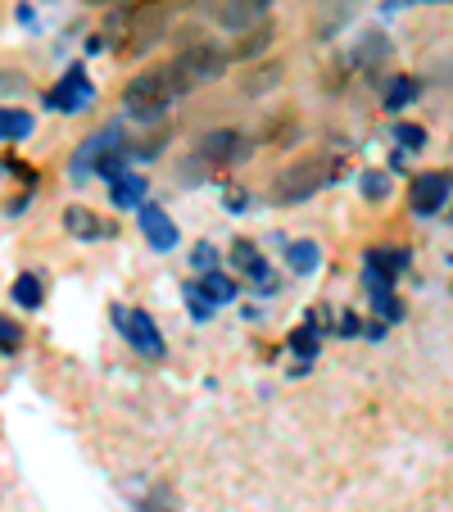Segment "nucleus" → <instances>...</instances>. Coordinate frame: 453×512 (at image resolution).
<instances>
[{"instance_id":"nucleus-1","label":"nucleus","mask_w":453,"mask_h":512,"mask_svg":"<svg viewBox=\"0 0 453 512\" xmlns=\"http://www.w3.org/2000/svg\"><path fill=\"white\" fill-rule=\"evenodd\" d=\"M177 96H182V91H177L173 73H168V64H164V68H150V73H136L123 91V105H127V114L141 118V123H159Z\"/></svg>"},{"instance_id":"nucleus-2","label":"nucleus","mask_w":453,"mask_h":512,"mask_svg":"<svg viewBox=\"0 0 453 512\" xmlns=\"http://www.w3.org/2000/svg\"><path fill=\"white\" fill-rule=\"evenodd\" d=\"M340 173V159L331 155H309V159H299V164H290L286 173L272 182V200L277 204H299V200H309V195H318L322 186H331Z\"/></svg>"},{"instance_id":"nucleus-3","label":"nucleus","mask_w":453,"mask_h":512,"mask_svg":"<svg viewBox=\"0 0 453 512\" xmlns=\"http://www.w3.org/2000/svg\"><path fill=\"white\" fill-rule=\"evenodd\" d=\"M168 73H173L177 91L186 96V91L204 87V82H218L227 73V55L218 46H186L177 59H168Z\"/></svg>"},{"instance_id":"nucleus-4","label":"nucleus","mask_w":453,"mask_h":512,"mask_svg":"<svg viewBox=\"0 0 453 512\" xmlns=\"http://www.w3.org/2000/svg\"><path fill=\"white\" fill-rule=\"evenodd\" d=\"M195 159H204L209 168H232L241 159H250V136L236 132V127H213V132L200 136Z\"/></svg>"},{"instance_id":"nucleus-5","label":"nucleus","mask_w":453,"mask_h":512,"mask_svg":"<svg viewBox=\"0 0 453 512\" xmlns=\"http://www.w3.org/2000/svg\"><path fill=\"white\" fill-rule=\"evenodd\" d=\"M168 14H173V0H145V5H136V10L127 14V32H132L127 50L141 55V50L155 46V41L164 37V28H168Z\"/></svg>"},{"instance_id":"nucleus-6","label":"nucleus","mask_w":453,"mask_h":512,"mask_svg":"<svg viewBox=\"0 0 453 512\" xmlns=\"http://www.w3.org/2000/svg\"><path fill=\"white\" fill-rule=\"evenodd\" d=\"M272 10V0H209V14L222 23L227 32H245L254 23H263Z\"/></svg>"},{"instance_id":"nucleus-7","label":"nucleus","mask_w":453,"mask_h":512,"mask_svg":"<svg viewBox=\"0 0 453 512\" xmlns=\"http://www.w3.org/2000/svg\"><path fill=\"white\" fill-rule=\"evenodd\" d=\"M46 100H50V109H59V114H82V109L96 100V91H91V82H87L82 68H68Z\"/></svg>"},{"instance_id":"nucleus-8","label":"nucleus","mask_w":453,"mask_h":512,"mask_svg":"<svg viewBox=\"0 0 453 512\" xmlns=\"http://www.w3.org/2000/svg\"><path fill=\"white\" fill-rule=\"evenodd\" d=\"M118 322H123V336L132 340L136 349H141V354H164V336H159L155 331V322H150V313H141V309H132L123 318V313H118Z\"/></svg>"},{"instance_id":"nucleus-9","label":"nucleus","mask_w":453,"mask_h":512,"mask_svg":"<svg viewBox=\"0 0 453 512\" xmlns=\"http://www.w3.org/2000/svg\"><path fill=\"white\" fill-rule=\"evenodd\" d=\"M449 177L444 173H422L413 182V209L417 213H440L444 209V200H449Z\"/></svg>"},{"instance_id":"nucleus-10","label":"nucleus","mask_w":453,"mask_h":512,"mask_svg":"<svg viewBox=\"0 0 453 512\" xmlns=\"http://www.w3.org/2000/svg\"><path fill=\"white\" fill-rule=\"evenodd\" d=\"M141 232H145V241L155 245V250H173L177 245V227H173V218H168L164 209H155V204H141Z\"/></svg>"},{"instance_id":"nucleus-11","label":"nucleus","mask_w":453,"mask_h":512,"mask_svg":"<svg viewBox=\"0 0 453 512\" xmlns=\"http://www.w3.org/2000/svg\"><path fill=\"white\" fill-rule=\"evenodd\" d=\"M232 263H236L241 272H250L254 281H259V286H263L259 295H272V290H277V277L268 272V263L259 259V250H254L250 241H236V245H232Z\"/></svg>"},{"instance_id":"nucleus-12","label":"nucleus","mask_w":453,"mask_h":512,"mask_svg":"<svg viewBox=\"0 0 453 512\" xmlns=\"http://www.w3.org/2000/svg\"><path fill=\"white\" fill-rule=\"evenodd\" d=\"M114 145H123V132L118 127H105L100 136H91V141H82V150H78V159H73V173H87V168H96L100 164V155H109Z\"/></svg>"},{"instance_id":"nucleus-13","label":"nucleus","mask_w":453,"mask_h":512,"mask_svg":"<svg viewBox=\"0 0 453 512\" xmlns=\"http://www.w3.org/2000/svg\"><path fill=\"white\" fill-rule=\"evenodd\" d=\"M64 227H68V236H78V241H96V236H105V223H96V213L78 209V204L64 213Z\"/></svg>"},{"instance_id":"nucleus-14","label":"nucleus","mask_w":453,"mask_h":512,"mask_svg":"<svg viewBox=\"0 0 453 512\" xmlns=\"http://www.w3.org/2000/svg\"><path fill=\"white\" fill-rule=\"evenodd\" d=\"M145 191H150V182H145V177H132V173L114 177V204H118V209H141Z\"/></svg>"},{"instance_id":"nucleus-15","label":"nucleus","mask_w":453,"mask_h":512,"mask_svg":"<svg viewBox=\"0 0 453 512\" xmlns=\"http://www.w3.org/2000/svg\"><path fill=\"white\" fill-rule=\"evenodd\" d=\"M272 37H277V28H272V23H254V28H245V37L236 41L232 55H236V59L259 55V50H268V46H272Z\"/></svg>"},{"instance_id":"nucleus-16","label":"nucleus","mask_w":453,"mask_h":512,"mask_svg":"<svg viewBox=\"0 0 453 512\" xmlns=\"http://www.w3.org/2000/svg\"><path fill=\"white\" fill-rule=\"evenodd\" d=\"M32 132V118L23 109H0V141L10 136V141H23Z\"/></svg>"},{"instance_id":"nucleus-17","label":"nucleus","mask_w":453,"mask_h":512,"mask_svg":"<svg viewBox=\"0 0 453 512\" xmlns=\"http://www.w3.org/2000/svg\"><path fill=\"white\" fill-rule=\"evenodd\" d=\"M200 290H204V300H209V304H227V300H236V281H232V277H222V272H209Z\"/></svg>"},{"instance_id":"nucleus-18","label":"nucleus","mask_w":453,"mask_h":512,"mask_svg":"<svg viewBox=\"0 0 453 512\" xmlns=\"http://www.w3.org/2000/svg\"><path fill=\"white\" fill-rule=\"evenodd\" d=\"M367 263H372V268H381V277H395V272H404L408 268V254L404 250H372L367 254Z\"/></svg>"},{"instance_id":"nucleus-19","label":"nucleus","mask_w":453,"mask_h":512,"mask_svg":"<svg viewBox=\"0 0 453 512\" xmlns=\"http://www.w3.org/2000/svg\"><path fill=\"white\" fill-rule=\"evenodd\" d=\"M14 300H19L23 309H41V281L32 277V272H23V277L14 281Z\"/></svg>"},{"instance_id":"nucleus-20","label":"nucleus","mask_w":453,"mask_h":512,"mask_svg":"<svg viewBox=\"0 0 453 512\" xmlns=\"http://www.w3.org/2000/svg\"><path fill=\"white\" fill-rule=\"evenodd\" d=\"M290 268H295V272H313V268H318V245H313V241H295V245H290Z\"/></svg>"},{"instance_id":"nucleus-21","label":"nucleus","mask_w":453,"mask_h":512,"mask_svg":"<svg viewBox=\"0 0 453 512\" xmlns=\"http://www.w3.org/2000/svg\"><path fill=\"white\" fill-rule=\"evenodd\" d=\"M413 96H417V82H413V78H395V82H390L386 105H390V109H404Z\"/></svg>"},{"instance_id":"nucleus-22","label":"nucleus","mask_w":453,"mask_h":512,"mask_svg":"<svg viewBox=\"0 0 453 512\" xmlns=\"http://www.w3.org/2000/svg\"><path fill=\"white\" fill-rule=\"evenodd\" d=\"M395 136H399V145H404V150H422V145H426V127H417V123H399Z\"/></svg>"},{"instance_id":"nucleus-23","label":"nucleus","mask_w":453,"mask_h":512,"mask_svg":"<svg viewBox=\"0 0 453 512\" xmlns=\"http://www.w3.org/2000/svg\"><path fill=\"white\" fill-rule=\"evenodd\" d=\"M363 195H367V200H386V195H390V177L386 173H367L363 177Z\"/></svg>"},{"instance_id":"nucleus-24","label":"nucleus","mask_w":453,"mask_h":512,"mask_svg":"<svg viewBox=\"0 0 453 512\" xmlns=\"http://www.w3.org/2000/svg\"><path fill=\"white\" fill-rule=\"evenodd\" d=\"M19 345V327L10 318H0V349H14Z\"/></svg>"},{"instance_id":"nucleus-25","label":"nucleus","mask_w":453,"mask_h":512,"mask_svg":"<svg viewBox=\"0 0 453 512\" xmlns=\"http://www.w3.org/2000/svg\"><path fill=\"white\" fill-rule=\"evenodd\" d=\"M290 345H295L299 354H309V358H313V349H318V340H313V331H295V340H290Z\"/></svg>"},{"instance_id":"nucleus-26","label":"nucleus","mask_w":453,"mask_h":512,"mask_svg":"<svg viewBox=\"0 0 453 512\" xmlns=\"http://www.w3.org/2000/svg\"><path fill=\"white\" fill-rule=\"evenodd\" d=\"M213 259H218V254H213L209 245H200V250L191 254V263H195V268H204V272H213Z\"/></svg>"},{"instance_id":"nucleus-27","label":"nucleus","mask_w":453,"mask_h":512,"mask_svg":"<svg viewBox=\"0 0 453 512\" xmlns=\"http://www.w3.org/2000/svg\"><path fill=\"white\" fill-rule=\"evenodd\" d=\"M340 331H345V336H358V318H354V313H345V318H340Z\"/></svg>"},{"instance_id":"nucleus-28","label":"nucleus","mask_w":453,"mask_h":512,"mask_svg":"<svg viewBox=\"0 0 453 512\" xmlns=\"http://www.w3.org/2000/svg\"><path fill=\"white\" fill-rule=\"evenodd\" d=\"M96 5H105V0H96Z\"/></svg>"},{"instance_id":"nucleus-29","label":"nucleus","mask_w":453,"mask_h":512,"mask_svg":"<svg viewBox=\"0 0 453 512\" xmlns=\"http://www.w3.org/2000/svg\"><path fill=\"white\" fill-rule=\"evenodd\" d=\"M449 223H453V218H449Z\"/></svg>"}]
</instances>
